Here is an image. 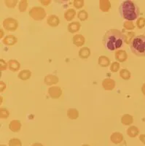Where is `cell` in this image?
<instances>
[{
	"mask_svg": "<svg viewBox=\"0 0 145 146\" xmlns=\"http://www.w3.org/2000/svg\"><path fill=\"white\" fill-rule=\"evenodd\" d=\"M102 86L105 90L111 91V90L114 89L115 87V82L111 78H106L103 80Z\"/></svg>",
	"mask_w": 145,
	"mask_h": 146,
	"instance_id": "7",
	"label": "cell"
},
{
	"mask_svg": "<svg viewBox=\"0 0 145 146\" xmlns=\"http://www.w3.org/2000/svg\"><path fill=\"white\" fill-rule=\"evenodd\" d=\"M74 6L76 8L79 9L81 7H83V5H84V1L83 0H75L74 2Z\"/></svg>",
	"mask_w": 145,
	"mask_h": 146,
	"instance_id": "35",
	"label": "cell"
},
{
	"mask_svg": "<svg viewBox=\"0 0 145 146\" xmlns=\"http://www.w3.org/2000/svg\"><path fill=\"white\" fill-rule=\"evenodd\" d=\"M67 116L70 119H77L79 117V113H78L77 110L74 109V108H69L67 110Z\"/></svg>",
	"mask_w": 145,
	"mask_h": 146,
	"instance_id": "24",
	"label": "cell"
},
{
	"mask_svg": "<svg viewBox=\"0 0 145 146\" xmlns=\"http://www.w3.org/2000/svg\"><path fill=\"white\" fill-rule=\"evenodd\" d=\"M59 79L57 76L53 75H48L45 76V79H44V82L46 85H48V86H51V85L56 84L58 83Z\"/></svg>",
	"mask_w": 145,
	"mask_h": 146,
	"instance_id": "11",
	"label": "cell"
},
{
	"mask_svg": "<svg viewBox=\"0 0 145 146\" xmlns=\"http://www.w3.org/2000/svg\"><path fill=\"white\" fill-rule=\"evenodd\" d=\"M31 75V72L30 70H23L22 71H21L20 72L18 73V78H20L23 80H26L29 79Z\"/></svg>",
	"mask_w": 145,
	"mask_h": 146,
	"instance_id": "21",
	"label": "cell"
},
{
	"mask_svg": "<svg viewBox=\"0 0 145 146\" xmlns=\"http://www.w3.org/2000/svg\"><path fill=\"white\" fill-rule=\"evenodd\" d=\"M138 134H139V130H138V129L136 126H130V127L128 128L127 135H128V137H136Z\"/></svg>",
	"mask_w": 145,
	"mask_h": 146,
	"instance_id": "18",
	"label": "cell"
},
{
	"mask_svg": "<svg viewBox=\"0 0 145 146\" xmlns=\"http://www.w3.org/2000/svg\"><path fill=\"white\" fill-rule=\"evenodd\" d=\"M9 114L10 113H9V111L7 109H5V108H1L0 109V117L2 119L7 118L9 116Z\"/></svg>",
	"mask_w": 145,
	"mask_h": 146,
	"instance_id": "32",
	"label": "cell"
},
{
	"mask_svg": "<svg viewBox=\"0 0 145 146\" xmlns=\"http://www.w3.org/2000/svg\"><path fill=\"white\" fill-rule=\"evenodd\" d=\"M29 15L36 21H41L46 16V12L41 7H34L29 10Z\"/></svg>",
	"mask_w": 145,
	"mask_h": 146,
	"instance_id": "4",
	"label": "cell"
},
{
	"mask_svg": "<svg viewBox=\"0 0 145 146\" xmlns=\"http://www.w3.org/2000/svg\"><path fill=\"white\" fill-rule=\"evenodd\" d=\"M21 128V121L18 120H13L9 123V129L13 132H18Z\"/></svg>",
	"mask_w": 145,
	"mask_h": 146,
	"instance_id": "8",
	"label": "cell"
},
{
	"mask_svg": "<svg viewBox=\"0 0 145 146\" xmlns=\"http://www.w3.org/2000/svg\"><path fill=\"white\" fill-rule=\"evenodd\" d=\"M119 69H120V64H119L118 62H113V63L111 64L110 70L112 72H117L119 70Z\"/></svg>",
	"mask_w": 145,
	"mask_h": 146,
	"instance_id": "33",
	"label": "cell"
},
{
	"mask_svg": "<svg viewBox=\"0 0 145 146\" xmlns=\"http://www.w3.org/2000/svg\"><path fill=\"white\" fill-rule=\"evenodd\" d=\"M128 58L127 53L123 50H117L115 53V59L119 62H125Z\"/></svg>",
	"mask_w": 145,
	"mask_h": 146,
	"instance_id": "10",
	"label": "cell"
},
{
	"mask_svg": "<svg viewBox=\"0 0 145 146\" xmlns=\"http://www.w3.org/2000/svg\"><path fill=\"white\" fill-rule=\"evenodd\" d=\"M0 146H7V145H1Z\"/></svg>",
	"mask_w": 145,
	"mask_h": 146,
	"instance_id": "44",
	"label": "cell"
},
{
	"mask_svg": "<svg viewBox=\"0 0 145 146\" xmlns=\"http://www.w3.org/2000/svg\"><path fill=\"white\" fill-rule=\"evenodd\" d=\"M125 35L116 29H111L105 32L102 39L104 46L109 51H115L121 48L125 42Z\"/></svg>",
	"mask_w": 145,
	"mask_h": 146,
	"instance_id": "1",
	"label": "cell"
},
{
	"mask_svg": "<svg viewBox=\"0 0 145 146\" xmlns=\"http://www.w3.org/2000/svg\"><path fill=\"white\" fill-rule=\"evenodd\" d=\"M0 63H1V70L2 71H4V70H5L7 68V64L5 62V60H3L2 58V59L0 60Z\"/></svg>",
	"mask_w": 145,
	"mask_h": 146,
	"instance_id": "36",
	"label": "cell"
},
{
	"mask_svg": "<svg viewBox=\"0 0 145 146\" xmlns=\"http://www.w3.org/2000/svg\"><path fill=\"white\" fill-rule=\"evenodd\" d=\"M145 26V18L144 17L138 18L136 21V27L138 29L144 28Z\"/></svg>",
	"mask_w": 145,
	"mask_h": 146,
	"instance_id": "31",
	"label": "cell"
},
{
	"mask_svg": "<svg viewBox=\"0 0 145 146\" xmlns=\"http://www.w3.org/2000/svg\"><path fill=\"white\" fill-rule=\"evenodd\" d=\"M142 93H143V94L145 96V83H144V84L142 85Z\"/></svg>",
	"mask_w": 145,
	"mask_h": 146,
	"instance_id": "40",
	"label": "cell"
},
{
	"mask_svg": "<svg viewBox=\"0 0 145 146\" xmlns=\"http://www.w3.org/2000/svg\"><path fill=\"white\" fill-rule=\"evenodd\" d=\"M48 94L53 99H58L62 94V90L58 86H52L48 89Z\"/></svg>",
	"mask_w": 145,
	"mask_h": 146,
	"instance_id": "6",
	"label": "cell"
},
{
	"mask_svg": "<svg viewBox=\"0 0 145 146\" xmlns=\"http://www.w3.org/2000/svg\"><path fill=\"white\" fill-rule=\"evenodd\" d=\"M17 38L14 35H8L3 39V43L7 45H13L17 42Z\"/></svg>",
	"mask_w": 145,
	"mask_h": 146,
	"instance_id": "14",
	"label": "cell"
},
{
	"mask_svg": "<svg viewBox=\"0 0 145 146\" xmlns=\"http://www.w3.org/2000/svg\"><path fill=\"white\" fill-rule=\"evenodd\" d=\"M139 140L142 142V143L145 145V135L144 134H142V135H139Z\"/></svg>",
	"mask_w": 145,
	"mask_h": 146,
	"instance_id": "37",
	"label": "cell"
},
{
	"mask_svg": "<svg viewBox=\"0 0 145 146\" xmlns=\"http://www.w3.org/2000/svg\"><path fill=\"white\" fill-rule=\"evenodd\" d=\"M87 13L84 10H82L78 13L77 14V17L80 21H85L86 19L87 18Z\"/></svg>",
	"mask_w": 145,
	"mask_h": 146,
	"instance_id": "28",
	"label": "cell"
},
{
	"mask_svg": "<svg viewBox=\"0 0 145 146\" xmlns=\"http://www.w3.org/2000/svg\"><path fill=\"white\" fill-rule=\"evenodd\" d=\"M99 64L102 67H106L110 64V60L105 56H101L99 58Z\"/></svg>",
	"mask_w": 145,
	"mask_h": 146,
	"instance_id": "23",
	"label": "cell"
},
{
	"mask_svg": "<svg viewBox=\"0 0 145 146\" xmlns=\"http://www.w3.org/2000/svg\"><path fill=\"white\" fill-rule=\"evenodd\" d=\"M82 146H90L89 145H86V144H85V145H83Z\"/></svg>",
	"mask_w": 145,
	"mask_h": 146,
	"instance_id": "43",
	"label": "cell"
},
{
	"mask_svg": "<svg viewBox=\"0 0 145 146\" xmlns=\"http://www.w3.org/2000/svg\"><path fill=\"white\" fill-rule=\"evenodd\" d=\"M0 31H1V38H2V36H4V34H5V33H4V32L2 31V29H1V30H0Z\"/></svg>",
	"mask_w": 145,
	"mask_h": 146,
	"instance_id": "42",
	"label": "cell"
},
{
	"mask_svg": "<svg viewBox=\"0 0 145 146\" xmlns=\"http://www.w3.org/2000/svg\"><path fill=\"white\" fill-rule=\"evenodd\" d=\"M31 146H43V145L41 144V143H33V144L31 145Z\"/></svg>",
	"mask_w": 145,
	"mask_h": 146,
	"instance_id": "41",
	"label": "cell"
},
{
	"mask_svg": "<svg viewBox=\"0 0 145 146\" xmlns=\"http://www.w3.org/2000/svg\"><path fill=\"white\" fill-rule=\"evenodd\" d=\"M134 122V118L129 114L123 115L121 118V123L125 126H130Z\"/></svg>",
	"mask_w": 145,
	"mask_h": 146,
	"instance_id": "17",
	"label": "cell"
},
{
	"mask_svg": "<svg viewBox=\"0 0 145 146\" xmlns=\"http://www.w3.org/2000/svg\"><path fill=\"white\" fill-rule=\"evenodd\" d=\"M73 43L76 46L80 47L84 45L85 43V37L82 35H76L73 36L72 38Z\"/></svg>",
	"mask_w": 145,
	"mask_h": 146,
	"instance_id": "13",
	"label": "cell"
},
{
	"mask_svg": "<svg viewBox=\"0 0 145 146\" xmlns=\"http://www.w3.org/2000/svg\"><path fill=\"white\" fill-rule=\"evenodd\" d=\"M123 27L125 29L128 30H133L135 28V26H134V23L130 21H126L123 23Z\"/></svg>",
	"mask_w": 145,
	"mask_h": 146,
	"instance_id": "30",
	"label": "cell"
},
{
	"mask_svg": "<svg viewBox=\"0 0 145 146\" xmlns=\"http://www.w3.org/2000/svg\"><path fill=\"white\" fill-rule=\"evenodd\" d=\"M76 15V11L72 8H70V9H68L66 12H65L64 13V18L66 21H70L74 18Z\"/></svg>",
	"mask_w": 145,
	"mask_h": 146,
	"instance_id": "22",
	"label": "cell"
},
{
	"mask_svg": "<svg viewBox=\"0 0 145 146\" xmlns=\"http://www.w3.org/2000/svg\"><path fill=\"white\" fill-rule=\"evenodd\" d=\"M99 6H100V9L103 12L109 11V10L111 7L110 2L108 1V0H100Z\"/></svg>",
	"mask_w": 145,
	"mask_h": 146,
	"instance_id": "20",
	"label": "cell"
},
{
	"mask_svg": "<svg viewBox=\"0 0 145 146\" xmlns=\"http://www.w3.org/2000/svg\"><path fill=\"white\" fill-rule=\"evenodd\" d=\"M130 48L132 53L137 56H145V35L136 36L130 42Z\"/></svg>",
	"mask_w": 145,
	"mask_h": 146,
	"instance_id": "3",
	"label": "cell"
},
{
	"mask_svg": "<svg viewBox=\"0 0 145 146\" xmlns=\"http://www.w3.org/2000/svg\"><path fill=\"white\" fill-rule=\"evenodd\" d=\"M91 55V50L87 47H83L79 50V56L83 59H85L90 56Z\"/></svg>",
	"mask_w": 145,
	"mask_h": 146,
	"instance_id": "19",
	"label": "cell"
},
{
	"mask_svg": "<svg viewBox=\"0 0 145 146\" xmlns=\"http://www.w3.org/2000/svg\"><path fill=\"white\" fill-rule=\"evenodd\" d=\"M8 67L11 71L16 72L20 69L21 64L17 60L11 59L8 62Z\"/></svg>",
	"mask_w": 145,
	"mask_h": 146,
	"instance_id": "15",
	"label": "cell"
},
{
	"mask_svg": "<svg viewBox=\"0 0 145 146\" xmlns=\"http://www.w3.org/2000/svg\"><path fill=\"white\" fill-rule=\"evenodd\" d=\"M111 141L115 144H119L123 140V135L122 133L116 131V132L112 133L110 136Z\"/></svg>",
	"mask_w": 145,
	"mask_h": 146,
	"instance_id": "9",
	"label": "cell"
},
{
	"mask_svg": "<svg viewBox=\"0 0 145 146\" xmlns=\"http://www.w3.org/2000/svg\"><path fill=\"white\" fill-rule=\"evenodd\" d=\"M0 85H1V92L5 91V88H6V86H5V83L3 81H1L0 82Z\"/></svg>",
	"mask_w": 145,
	"mask_h": 146,
	"instance_id": "38",
	"label": "cell"
},
{
	"mask_svg": "<svg viewBox=\"0 0 145 146\" xmlns=\"http://www.w3.org/2000/svg\"><path fill=\"white\" fill-rule=\"evenodd\" d=\"M27 6H28V2L26 0H22L19 3V6H18V9L21 12H24L26 10Z\"/></svg>",
	"mask_w": 145,
	"mask_h": 146,
	"instance_id": "29",
	"label": "cell"
},
{
	"mask_svg": "<svg viewBox=\"0 0 145 146\" xmlns=\"http://www.w3.org/2000/svg\"><path fill=\"white\" fill-rule=\"evenodd\" d=\"M40 2L44 5H48L50 3V0H48V1H41Z\"/></svg>",
	"mask_w": 145,
	"mask_h": 146,
	"instance_id": "39",
	"label": "cell"
},
{
	"mask_svg": "<svg viewBox=\"0 0 145 146\" xmlns=\"http://www.w3.org/2000/svg\"><path fill=\"white\" fill-rule=\"evenodd\" d=\"M119 13L124 19L132 21L138 18L140 10L136 2L127 0L122 2L119 6Z\"/></svg>",
	"mask_w": 145,
	"mask_h": 146,
	"instance_id": "2",
	"label": "cell"
},
{
	"mask_svg": "<svg viewBox=\"0 0 145 146\" xmlns=\"http://www.w3.org/2000/svg\"><path fill=\"white\" fill-rule=\"evenodd\" d=\"M3 27L7 31L13 32L18 28V21L13 18H7L3 21Z\"/></svg>",
	"mask_w": 145,
	"mask_h": 146,
	"instance_id": "5",
	"label": "cell"
},
{
	"mask_svg": "<svg viewBox=\"0 0 145 146\" xmlns=\"http://www.w3.org/2000/svg\"><path fill=\"white\" fill-rule=\"evenodd\" d=\"M120 76L124 80H128L130 78V72L126 69H122L120 71Z\"/></svg>",
	"mask_w": 145,
	"mask_h": 146,
	"instance_id": "25",
	"label": "cell"
},
{
	"mask_svg": "<svg viewBox=\"0 0 145 146\" xmlns=\"http://www.w3.org/2000/svg\"><path fill=\"white\" fill-rule=\"evenodd\" d=\"M135 37V33L134 32H127L125 34V42L126 44H129L130 45V42L133 40V39Z\"/></svg>",
	"mask_w": 145,
	"mask_h": 146,
	"instance_id": "26",
	"label": "cell"
},
{
	"mask_svg": "<svg viewBox=\"0 0 145 146\" xmlns=\"http://www.w3.org/2000/svg\"><path fill=\"white\" fill-rule=\"evenodd\" d=\"M9 146H22V143L21 139L18 138H12L8 143Z\"/></svg>",
	"mask_w": 145,
	"mask_h": 146,
	"instance_id": "27",
	"label": "cell"
},
{
	"mask_svg": "<svg viewBox=\"0 0 145 146\" xmlns=\"http://www.w3.org/2000/svg\"><path fill=\"white\" fill-rule=\"evenodd\" d=\"M81 27V24L79 22L74 21L72 23H70L68 25V30H69V32L71 33H74V32H77V31H79V29Z\"/></svg>",
	"mask_w": 145,
	"mask_h": 146,
	"instance_id": "16",
	"label": "cell"
},
{
	"mask_svg": "<svg viewBox=\"0 0 145 146\" xmlns=\"http://www.w3.org/2000/svg\"><path fill=\"white\" fill-rule=\"evenodd\" d=\"M47 23L50 27H57L59 24V18L57 15H50L47 19Z\"/></svg>",
	"mask_w": 145,
	"mask_h": 146,
	"instance_id": "12",
	"label": "cell"
},
{
	"mask_svg": "<svg viewBox=\"0 0 145 146\" xmlns=\"http://www.w3.org/2000/svg\"><path fill=\"white\" fill-rule=\"evenodd\" d=\"M17 0H5V3L8 7H15L17 4Z\"/></svg>",
	"mask_w": 145,
	"mask_h": 146,
	"instance_id": "34",
	"label": "cell"
}]
</instances>
